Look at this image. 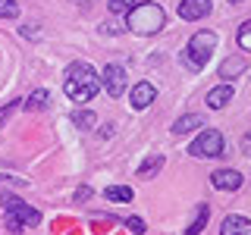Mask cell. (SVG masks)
<instances>
[{
	"label": "cell",
	"mask_w": 251,
	"mask_h": 235,
	"mask_svg": "<svg viewBox=\"0 0 251 235\" xmlns=\"http://www.w3.org/2000/svg\"><path fill=\"white\" fill-rule=\"evenodd\" d=\"M210 10H214V3H210V0H182V3H179V16L188 19V22L204 19Z\"/></svg>",
	"instance_id": "ba28073f"
},
{
	"label": "cell",
	"mask_w": 251,
	"mask_h": 235,
	"mask_svg": "<svg viewBox=\"0 0 251 235\" xmlns=\"http://www.w3.org/2000/svg\"><path fill=\"white\" fill-rule=\"evenodd\" d=\"M239 44H242V50H251V22H245L239 28Z\"/></svg>",
	"instance_id": "44dd1931"
},
{
	"label": "cell",
	"mask_w": 251,
	"mask_h": 235,
	"mask_svg": "<svg viewBox=\"0 0 251 235\" xmlns=\"http://www.w3.org/2000/svg\"><path fill=\"white\" fill-rule=\"evenodd\" d=\"M94 119H98V116H94L91 110H75V113H73V125H75V129H82V132L94 129Z\"/></svg>",
	"instance_id": "2e32d148"
},
{
	"label": "cell",
	"mask_w": 251,
	"mask_h": 235,
	"mask_svg": "<svg viewBox=\"0 0 251 235\" xmlns=\"http://www.w3.org/2000/svg\"><path fill=\"white\" fill-rule=\"evenodd\" d=\"M245 141H248V144H251V132H248V138H245Z\"/></svg>",
	"instance_id": "484cf974"
},
{
	"label": "cell",
	"mask_w": 251,
	"mask_h": 235,
	"mask_svg": "<svg viewBox=\"0 0 251 235\" xmlns=\"http://www.w3.org/2000/svg\"><path fill=\"white\" fill-rule=\"evenodd\" d=\"M207 213H210V210H207V204H201V207H198V213H195V223L185 229V235H198V232L204 229V226H207Z\"/></svg>",
	"instance_id": "ac0fdd59"
},
{
	"label": "cell",
	"mask_w": 251,
	"mask_h": 235,
	"mask_svg": "<svg viewBox=\"0 0 251 235\" xmlns=\"http://www.w3.org/2000/svg\"><path fill=\"white\" fill-rule=\"evenodd\" d=\"M126 226H129V229L135 232V235L145 232V219H141V216H129V219H126Z\"/></svg>",
	"instance_id": "7402d4cb"
},
{
	"label": "cell",
	"mask_w": 251,
	"mask_h": 235,
	"mask_svg": "<svg viewBox=\"0 0 251 235\" xmlns=\"http://www.w3.org/2000/svg\"><path fill=\"white\" fill-rule=\"evenodd\" d=\"M217 50V35L214 31H198V35H192V41H188L185 53H182V63H188L192 69H201L204 63L214 57Z\"/></svg>",
	"instance_id": "277c9868"
},
{
	"label": "cell",
	"mask_w": 251,
	"mask_h": 235,
	"mask_svg": "<svg viewBox=\"0 0 251 235\" xmlns=\"http://www.w3.org/2000/svg\"><path fill=\"white\" fill-rule=\"evenodd\" d=\"M3 210H6V226H10L13 232L41 223V213H38L35 207H28L19 194H3Z\"/></svg>",
	"instance_id": "3957f363"
},
{
	"label": "cell",
	"mask_w": 251,
	"mask_h": 235,
	"mask_svg": "<svg viewBox=\"0 0 251 235\" xmlns=\"http://www.w3.org/2000/svg\"><path fill=\"white\" fill-rule=\"evenodd\" d=\"M245 232H251V219L242 213H229L220 226V235H245Z\"/></svg>",
	"instance_id": "30bf717a"
},
{
	"label": "cell",
	"mask_w": 251,
	"mask_h": 235,
	"mask_svg": "<svg viewBox=\"0 0 251 235\" xmlns=\"http://www.w3.org/2000/svg\"><path fill=\"white\" fill-rule=\"evenodd\" d=\"M163 10L157 3H135L129 13H126V28L132 35H157L163 28Z\"/></svg>",
	"instance_id": "7a4b0ae2"
},
{
	"label": "cell",
	"mask_w": 251,
	"mask_h": 235,
	"mask_svg": "<svg viewBox=\"0 0 251 235\" xmlns=\"http://www.w3.org/2000/svg\"><path fill=\"white\" fill-rule=\"evenodd\" d=\"M104 198L113 201V204H129L135 198V191H132L129 185H110V188H104Z\"/></svg>",
	"instance_id": "5bb4252c"
},
{
	"label": "cell",
	"mask_w": 251,
	"mask_h": 235,
	"mask_svg": "<svg viewBox=\"0 0 251 235\" xmlns=\"http://www.w3.org/2000/svg\"><path fill=\"white\" fill-rule=\"evenodd\" d=\"M232 85H217V88H210L207 91V107L210 110H223V107H229V100H232Z\"/></svg>",
	"instance_id": "8fae6325"
},
{
	"label": "cell",
	"mask_w": 251,
	"mask_h": 235,
	"mask_svg": "<svg viewBox=\"0 0 251 235\" xmlns=\"http://www.w3.org/2000/svg\"><path fill=\"white\" fill-rule=\"evenodd\" d=\"M210 182H214V188H220V191H235V188H242V176L235 169H214Z\"/></svg>",
	"instance_id": "9c48e42d"
},
{
	"label": "cell",
	"mask_w": 251,
	"mask_h": 235,
	"mask_svg": "<svg viewBox=\"0 0 251 235\" xmlns=\"http://www.w3.org/2000/svg\"><path fill=\"white\" fill-rule=\"evenodd\" d=\"M188 154H192V157H204V160L220 157V154H223V135H220L217 129H204L201 135L188 144Z\"/></svg>",
	"instance_id": "5b68a950"
},
{
	"label": "cell",
	"mask_w": 251,
	"mask_h": 235,
	"mask_svg": "<svg viewBox=\"0 0 251 235\" xmlns=\"http://www.w3.org/2000/svg\"><path fill=\"white\" fill-rule=\"evenodd\" d=\"M160 166H163V157L157 154V157H151V160H145L138 166V176L141 179H151V176H157V172H160Z\"/></svg>",
	"instance_id": "e0dca14e"
},
{
	"label": "cell",
	"mask_w": 251,
	"mask_h": 235,
	"mask_svg": "<svg viewBox=\"0 0 251 235\" xmlns=\"http://www.w3.org/2000/svg\"><path fill=\"white\" fill-rule=\"evenodd\" d=\"M47 104H50V91H47V88H38V91H31L28 97H25V104H22V107H25L28 113H35V110H44Z\"/></svg>",
	"instance_id": "9a60e30c"
},
{
	"label": "cell",
	"mask_w": 251,
	"mask_h": 235,
	"mask_svg": "<svg viewBox=\"0 0 251 235\" xmlns=\"http://www.w3.org/2000/svg\"><path fill=\"white\" fill-rule=\"evenodd\" d=\"M126 82H129V75H126V69L120 63H110V66H104V72H100V88H104L110 97H120L126 91Z\"/></svg>",
	"instance_id": "8992f818"
},
{
	"label": "cell",
	"mask_w": 251,
	"mask_h": 235,
	"mask_svg": "<svg viewBox=\"0 0 251 235\" xmlns=\"http://www.w3.org/2000/svg\"><path fill=\"white\" fill-rule=\"evenodd\" d=\"M201 125H204V119L198 113H188V116H182V119L173 122L170 132H173V135H185V132H195V129H201Z\"/></svg>",
	"instance_id": "4fadbf2b"
},
{
	"label": "cell",
	"mask_w": 251,
	"mask_h": 235,
	"mask_svg": "<svg viewBox=\"0 0 251 235\" xmlns=\"http://www.w3.org/2000/svg\"><path fill=\"white\" fill-rule=\"evenodd\" d=\"M16 107H19V100H13V104H6L3 110H0V129H3V122H6V119H10V116L16 113Z\"/></svg>",
	"instance_id": "603a6c76"
},
{
	"label": "cell",
	"mask_w": 251,
	"mask_h": 235,
	"mask_svg": "<svg viewBox=\"0 0 251 235\" xmlns=\"http://www.w3.org/2000/svg\"><path fill=\"white\" fill-rule=\"evenodd\" d=\"M91 198V188H78L75 191V201H88Z\"/></svg>",
	"instance_id": "cb8c5ba5"
},
{
	"label": "cell",
	"mask_w": 251,
	"mask_h": 235,
	"mask_svg": "<svg viewBox=\"0 0 251 235\" xmlns=\"http://www.w3.org/2000/svg\"><path fill=\"white\" fill-rule=\"evenodd\" d=\"M242 72H245V60L242 57H226L220 63V78H223V82H229V78L242 75Z\"/></svg>",
	"instance_id": "7c38bea8"
},
{
	"label": "cell",
	"mask_w": 251,
	"mask_h": 235,
	"mask_svg": "<svg viewBox=\"0 0 251 235\" xmlns=\"http://www.w3.org/2000/svg\"><path fill=\"white\" fill-rule=\"evenodd\" d=\"M63 88H66V97L73 104H88L94 94L100 91V75L94 72V66H88V63H73Z\"/></svg>",
	"instance_id": "6da1fadb"
},
{
	"label": "cell",
	"mask_w": 251,
	"mask_h": 235,
	"mask_svg": "<svg viewBox=\"0 0 251 235\" xmlns=\"http://www.w3.org/2000/svg\"><path fill=\"white\" fill-rule=\"evenodd\" d=\"M154 97H157V88L151 82H138L135 88H132V94H129V104L135 107V110H145V107H151L154 104Z\"/></svg>",
	"instance_id": "52a82bcc"
},
{
	"label": "cell",
	"mask_w": 251,
	"mask_h": 235,
	"mask_svg": "<svg viewBox=\"0 0 251 235\" xmlns=\"http://www.w3.org/2000/svg\"><path fill=\"white\" fill-rule=\"evenodd\" d=\"M229 3H245V0H229Z\"/></svg>",
	"instance_id": "d4e9b609"
},
{
	"label": "cell",
	"mask_w": 251,
	"mask_h": 235,
	"mask_svg": "<svg viewBox=\"0 0 251 235\" xmlns=\"http://www.w3.org/2000/svg\"><path fill=\"white\" fill-rule=\"evenodd\" d=\"M135 3H138V0H110V13L123 16V13H129V10H132Z\"/></svg>",
	"instance_id": "ffe728a7"
},
{
	"label": "cell",
	"mask_w": 251,
	"mask_h": 235,
	"mask_svg": "<svg viewBox=\"0 0 251 235\" xmlns=\"http://www.w3.org/2000/svg\"><path fill=\"white\" fill-rule=\"evenodd\" d=\"M0 16L3 19H16L19 16V3L16 0H0Z\"/></svg>",
	"instance_id": "d6986e66"
}]
</instances>
